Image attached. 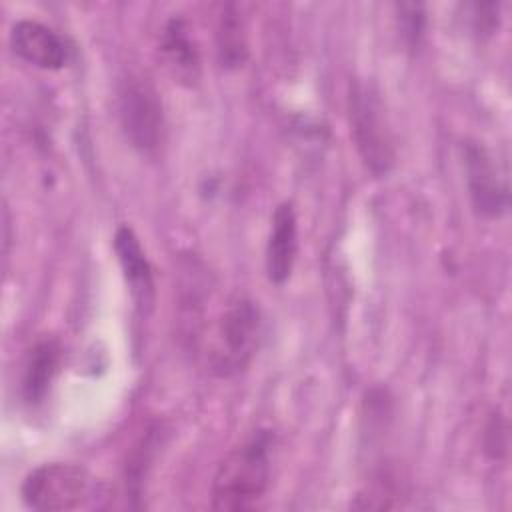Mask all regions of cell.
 <instances>
[{
    "mask_svg": "<svg viewBox=\"0 0 512 512\" xmlns=\"http://www.w3.org/2000/svg\"><path fill=\"white\" fill-rule=\"evenodd\" d=\"M114 252L124 272L130 296L140 312H148L154 302L152 266L142 244L130 226H120L114 234Z\"/></svg>",
    "mask_w": 512,
    "mask_h": 512,
    "instance_id": "cell-9",
    "label": "cell"
},
{
    "mask_svg": "<svg viewBox=\"0 0 512 512\" xmlns=\"http://www.w3.org/2000/svg\"><path fill=\"white\" fill-rule=\"evenodd\" d=\"M346 102L350 136L364 166L374 176H386L396 162V146L378 88L370 80H354Z\"/></svg>",
    "mask_w": 512,
    "mask_h": 512,
    "instance_id": "cell-3",
    "label": "cell"
},
{
    "mask_svg": "<svg viewBox=\"0 0 512 512\" xmlns=\"http://www.w3.org/2000/svg\"><path fill=\"white\" fill-rule=\"evenodd\" d=\"M474 32L490 34L498 24V4H472Z\"/></svg>",
    "mask_w": 512,
    "mask_h": 512,
    "instance_id": "cell-16",
    "label": "cell"
},
{
    "mask_svg": "<svg viewBox=\"0 0 512 512\" xmlns=\"http://www.w3.org/2000/svg\"><path fill=\"white\" fill-rule=\"evenodd\" d=\"M270 450V432L256 430L224 456L212 480L214 510H250L262 500L270 484Z\"/></svg>",
    "mask_w": 512,
    "mask_h": 512,
    "instance_id": "cell-2",
    "label": "cell"
},
{
    "mask_svg": "<svg viewBox=\"0 0 512 512\" xmlns=\"http://www.w3.org/2000/svg\"><path fill=\"white\" fill-rule=\"evenodd\" d=\"M466 186L478 216L498 218L508 208L506 172L500 170L492 152L480 142L462 144Z\"/></svg>",
    "mask_w": 512,
    "mask_h": 512,
    "instance_id": "cell-6",
    "label": "cell"
},
{
    "mask_svg": "<svg viewBox=\"0 0 512 512\" xmlns=\"http://www.w3.org/2000/svg\"><path fill=\"white\" fill-rule=\"evenodd\" d=\"M298 252V220L294 206L282 202L276 206L270 220V234L266 242V276L272 284H284L294 268Z\"/></svg>",
    "mask_w": 512,
    "mask_h": 512,
    "instance_id": "cell-8",
    "label": "cell"
},
{
    "mask_svg": "<svg viewBox=\"0 0 512 512\" xmlns=\"http://www.w3.org/2000/svg\"><path fill=\"white\" fill-rule=\"evenodd\" d=\"M216 54L224 68H240L248 58L246 22L236 4H224L216 24Z\"/></svg>",
    "mask_w": 512,
    "mask_h": 512,
    "instance_id": "cell-12",
    "label": "cell"
},
{
    "mask_svg": "<svg viewBox=\"0 0 512 512\" xmlns=\"http://www.w3.org/2000/svg\"><path fill=\"white\" fill-rule=\"evenodd\" d=\"M20 494L32 510L62 512L90 506L102 496V484L82 466L50 462L34 468L24 478Z\"/></svg>",
    "mask_w": 512,
    "mask_h": 512,
    "instance_id": "cell-4",
    "label": "cell"
},
{
    "mask_svg": "<svg viewBox=\"0 0 512 512\" xmlns=\"http://www.w3.org/2000/svg\"><path fill=\"white\" fill-rule=\"evenodd\" d=\"M160 52L168 70L182 82L192 84L200 74V54L190 34V26L182 18H170L160 34Z\"/></svg>",
    "mask_w": 512,
    "mask_h": 512,
    "instance_id": "cell-11",
    "label": "cell"
},
{
    "mask_svg": "<svg viewBox=\"0 0 512 512\" xmlns=\"http://www.w3.org/2000/svg\"><path fill=\"white\" fill-rule=\"evenodd\" d=\"M484 450L490 458H504L508 452V426L502 416L492 414L484 428Z\"/></svg>",
    "mask_w": 512,
    "mask_h": 512,
    "instance_id": "cell-14",
    "label": "cell"
},
{
    "mask_svg": "<svg viewBox=\"0 0 512 512\" xmlns=\"http://www.w3.org/2000/svg\"><path fill=\"white\" fill-rule=\"evenodd\" d=\"M262 316L254 300L246 296L230 298L218 312L214 324L202 328L194 338L204 344V360L214 376L230 378L242 372L260 340Z\"/></svg>",
    "mask_w": 512,
    "mask_h": 512,
    "instance_id": "cell-1",
    "label": "cell"
},
{
    "mask_svg": "<svg viewBox=\"0 0 512 512\" xmlns=\"http://www.w3.org/2000/svg\"><path fill=\"white\" fill-rule=\"evenodd\" d=\"M60 364L62 346L56 338H42L30 348L22 370V398L28 406H38L46 400Z\"/></svg>",
    "mask_w": 512,
    "mask_h": 512,
    "instance_id": "cell-10",
    "label": "cell"
},
{
    "mask_svg": "<svg viewBox=\"0 0 512 512\" xmlns=\"http://www.w3.org/2000/svg\"><path fill=\"white\" fill-rule=\"evenodd\" d=\"M10 46L22 60L38 68L56 70L68 60V48L62 36L50 26L30 18L18 20L12 26Z\"/></svg>",
    "mask_w": 512,
    "mask_h": 512,
    "instance_id": "cell-7",
    "label": "cell"
},
{
    "mask_svg": "<svg viewBox=\"0 0 512 512\" xmlns=\"http://www.w3.org/2000/svg\"><path fill=\"white\" fill-rule=\"evenodd\" d=\"M402 32L410 44H418L422 36V26H424V16L420 12V6L416 4H404L402 8Z\"/></svg>",
    "mask_w": 512,
    "mask_h": 512,
    "instance_id": "cell-15",
    "label": "cell"
},
{
    "mask_svg": "<svg viewBox=\"0 0 512 512\" xmlns=\"http://www.w3.org/2000/svg\"><path fill=\"white\" fill-rule=\"evenodd\" d=\"M118 120L126 140L142 154L158 150L164 138V108L158 90L142 74H126L118 84Z\"/></svg>",
    "mask_w": 512,
    "mask_h": 512,
    "instance_id": "cell-5",
    "label": "cell"
},
{
    "mask_svg": "<svg viewBox=\"0 0 512 512\" xmlns=\"http://www.w3.org/2000/svg\"><path fill=\"white\" fill-rule=\"evenodd\" d=\"M154 432L152 430L148 436H144L138 446L134 448L132 456L128 458V464H126V488L130 492L132 498H138L142 494V484H144V476H146V470L150 468V462H152V452H154Z\"/></svg>",
    "mask_w": 512,
    "mask_h": 512,
    "instance_id": "cell-13",
    "label": "cell"
}]
</instances>
